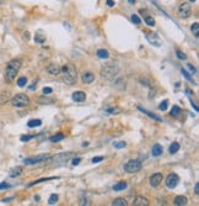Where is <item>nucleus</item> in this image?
Wrapping results in <instances>:
<instances>
[{
	"label": "nucleus",
	"mask_w": 199,
	"mask_h": 206,
	"mask_svg": "<svg viewBox=\"0 0 199 206\" xmlns=\"http://www.w3.org/2000/svg\"><path fill=\"white\" fill-rule=\"evenodd\" d=\"M60 74L63 81H65L67 84H74L77 79V73L76 68L73 64H65L60 68Z\"/></svg>",
	"instance_id": "nucleus-1"
},
{
	"label": "nucleus",
	"mask_w": 199,
	"mask_h": 206,
	"mask_svg": "<svg viewBox=\"0 0 199 206\" xmlns=\"http://www.w3.org/2000/svg\"><path fill=\"white\" fill-rule=\"evenodd\" d=\"M21 68V61H18V59H12L7 63L6 66V69H5V80L9 81V83H11V81L15 79L16 74L18 73Z\"/></svg>",
	"instance_id": "nucleus-2"
},
{
	"label": "nucleus",
	"mask_w": 199,
	"mask_h": 206,
	"mask_svg": "<svg viewBox=\"0 0 199 206\" xmlns=\"http://www.w3.org/2000/svg\"><path fill=\"white\" fill-rule=\"evenodd\" d=\"M118 72H119V68L117 64H114V63H107V64H105L102 67V69H101V77L107 80H111L118 74Z\"/></svg>",
	"instance_id": "nucleus-3"
},
{
	"label": "nucleus",
	"mask_w": 199,
	"mask_h": 206,
	"mask_svg": "<svg viewBox=\"0 0 199 206\" xmlns=\"http://www.w3.org/2000/svg\"><path fill=\"white\" fill-rule=\"evenodd\" d=\"M11 105L15 107H26L30 105V99L25 94H16L11 99Z\"/></svg>",
	"instance_id": "nucleus-4"
},
{
	"label": "nucleus",
	"mask_w": 199,
	"mask_h": 206,
	"mask_svg": "<svg viewBox=\"0 0 199 206\" xmlns=\"http://www.w3.org/2000/svg\"><path fill=\"white\" fill-rule=\"evenodd\" d=\"M141 169V163L137 161V159H130L128 163L124 166V172L127 173H137Z\"/></svg>",
	"instance_id": "nucleus-5"
},
{
	"label": "nucleus",
	"mask_w": 199,
	"mask_h": 206,
	"mask_svg": "<svg viewBox=\"0 0 199 206\" xmlns=\"http://www.w3.org/2000/svg\"><path fill=\"white\" fill-rule=\"evenodd\" d=\"M178 15L183 17V19H187V17L192 15V8L189 5V3H182L178 6Z\"/></svg>",
	"instance_id": "nucleus-6"
},
{
	"label": "nucleus",
	"mask_w": 199,
	"mask_h": 206,
	"mask_svg": "<svg viewBox=\"0 0 199 206\" xmlns=\"http://www.w3.org/2000/svg\"><path fill=\"white\" fill-rule=\"evenodd\" d=\"M178 183H179V178L177 174H168V177L166 178V186L168 188V189H175L176 186L178 185Z\"/></svg>",
	"instance_id": "nucleus-7"
},
{
	"label": "nucleus",
	"mask_w": 199,
	"mask_h": 206,
	"mask_svg": "<svg viewBox=\"0 0 199 206\" xmlns=\"http://www.w3.org/2000/svg\"><path fill=\"white\" fill-rule=\"evenodd\" d=\"M48 159V155L42 154V155H37V157H30V158H25L24 163L27 166H32V164H37V163H42Z\"/></svg>",
	"instance_id": "nucleus-8"
},
{
	"label": "nucleus",
	"mask_w": 199,
	"mask_h": 206,
	"mask_svg": "<svg viewBox=\"0 0 199 206\" xmlns=\"http://www.w3.org/2000/svg\"><path fill=\"white\" fill-rule=\"evenodd\" d=\"M150 185L151 186H154V188H156V186H159L160 185V183L162 181V174L161 173H155V174H152V175L150 177Z\"/></svg>",
	"instance_id": "nucleus-9"
},
{
	"label": "nucleus",
	"mask_w": 199,
	"mask_h": 206,
	"mask_svg": "<svg viewBox=\"0 0 199 206\" xmlns=\"http://www.w3.org/2000/svg\"><path fill=\"white\" fill-rule=\"evenodd\" d=\"M60 66L57 64V63H50V64L47 67V72L52 75H58L60 74Z\"/></svg>",
	"instance_id": "nucleus-10"
},
{
	"label": "nucleus",
	"mask_w": 199,
	"mask_h": 206,
	"mask_svg": "<svg viewBox=\"0 0 199 206\" xmlns=\"http://www.w3.org/2000/svg\"><path fill=\"white\" fill-rule=\"evenodd\" d=\"M133 205L134 206H147L149 205V200L145 199L144 196H137L133 201Z\"/></svg>",
	"instance_id": "nucleus-11"
},
{
	"label": "nucleus",
	"mask_w": 199,
	"mask_h": 206,
	"mask_svg": "<svg viewBox=\"0 0 199 206\" xmlns=\"http://www.w3.org/2000/svg\"><path fill=\"white\" fill-rule=\"evenodd\" d=\"M71 98L74 101H77V103H81V101H85L86 99V94L84 91H75V93H73Z\"/></svg>",
	"instance_id": "nucleus-12"
},
{
	"label": "nucleus",
	"mask_w": 199,
	"mask_h": 206,
	"mask_svg": "<svg viewBox=\"0 0 199 206\" xmlns=\"http://www.w3.org/2000/svg\"><path fill=\"white\" fill-rule=\"evenodd\" d=\"M81 79H82V81H84V83L90 84V83H92V81L95 80V74H94V73H91V72H86V73H84V74H82Z\"/></svg>",
	"instance_id": "nucleus-13"
},
{
	"label": "nucleus",
	"mask_w": 199,
	"mask_h": 206,
	"mask_svg": "<svg viewBox=\"0 0 199 206\" xmlns=\"http://www.w3.org/2000/svg\"><path fill=\"white\" fill-rule=\"evenodd\" d=\"M187 203H188V199L183 195H178V196H176V199H175V205H177V206H184V205H187Z\"/></svg>",
	"instance_id": "nucleus-14"
},
{
	"label": "nucleus",
	"mask_w": 199,
	"mask_h": 206,
	"mask_svg": "<svg viewBox=\"0 0 199 206\" xmlns=\"http://www.w3.org/2000/svg\"><path fill=\"white\" fill-rule=\"evenodd\" d=\"M151 152H152V155H154V157H159V155H161L162 154V147H161V144H159V143L154 144Z\"/></svg>",
	"instance_id": "nucleus-15"
},
{
	"label": "nucleus",
	"mask_w": 199,
	"mask_h": 206,
	"mask_svg": "<svg viewBox=\"0 0 199 206\" xmlns=\"http://www.w3.org/2000/svg\"><path fill=\"white\" fill-rule=\"evenodd\" d=\"M112 205L113 206H127V201L126 199H122V198H117V199H114L112 201Z\"/></svg>",
	"instance_id": "nucleus-16"
},
{
	"label": "nucleus",
	"mask_w": 199,
	"mask_h": 206,
	"mask_svg": "<svg viewBox=\"0 0 199 206\" xmlns=\"http://www.w3.org/2000/svg\"><path fill=\"white\" fill-rule=\"evenodd\" d=\"M127 186H128V185H127L126 181H119V183H117L115 185H113V190H114V191H121V190L126 189Z\"/></svg>",
	"instance_id": "nucleus-17"
},
{
	"label": "nucleus",
	"mask_w": 199,
	"mask_h": 206,
	"mask_svg": "<svg viewBox=\"0 0 199 206\" xmlns=\"http://www.w3.org/2000/svg\"><path fill=\"white\" fill-rule=\"evenodd\" d=\"M21 173H22V168L21 167H15V168H12L10 170V177L11 178H16V177L20 175Z\"/></svg>",
	"instance_id": "nucleus-18"
},
{
	"label": "nucleus",
	"mask_w": 199,
	"mask_h": 206,
	"mask_svg": "<svg viewBox=\"0 0 199 206\" xmlns=\"http://www.w3.org/2000/svg\"><path fill=\"white\" fill-rule=\"evenodd\" d=\"M96 54H97V57L101 59H107L109 57V53H108V51H106V49H98Z\"/></svg>",
	"instance_id": "nucleus-19"
},
{
	"label": "nucleus",
	"mask_w": 199,
	"mask_h": 206,
	"mask_svg": "<svg viewBox=\"0 0 199 206\" xmlns=\"http://www.w3.org/2000/svg\"><path fill=\"white\" fill-rule=\"evenodd\" d=\"M178 149H179V143H177V142H173V143L168 147V153H171V154L177 153Z\"/></svg>",
	"instance_id": "nucleus-20"
},
{
	"label": "nucleus",
	"mask_w": 199,
	"mask_h": 206,
	"mask_svg": "<svg viewBox=\"0 0 199 206\" xmlns=\"http://www.w3.org/2000/svg\"><path fill=\"white\" fill-rule=\"evenodd\" d=\"M42 125V121L41 120H30L27 122V126L30 127V129H33V127H38Z\"/></svg>",
	"instance_id": "nucleus-21"
},
{
	"label": "nucleus",
	"mask_w": 199,
	"mask_h": 206,
	"mask_svg": "<svg viewBox=\"0 0 199 206\" xmlns=\"http://www.w3.org/2000/svg\"><path fill=\"white\" fill-rule=\"evenodd\" d=\"M62 140H64V135L63 133H57V135H54V136H52V137H49V141L50 142H59V141H62Z\"/></svg>",
	"instance_id": "nucleus-22"
},
{
	"label": "nucleus",
	"mask_w": 199,
	"mask_h": 206,
	"mask_svg": "<svg viewBox=\"0 0 199 206\" xmlns=\"http://www.w3.org/2000/svg\"><path fill=\"white\" fill-rule=\"evenodd\" d=\"M179 114H181V107L177 106V105H175L171 110V116H178Z\"/></svg>",
	"instance_id": "nucleus-23"
},
{
	"label": "nucleus",
	"mask_w": 199,
	"mask_h": 206,
	"mask_svg": "<svg viewBox=\"0 0 199 206\" xmlns=\"http://www.w3.org/2000/svg\"><path fill=\"white\" fill-rule=\"evenodd\" d=\"M192 32H193V35L196 36V37L199 36V24L198 22H194V24L192 25Z\"/></svg>",
	"instance_id": "nucleus-24"
},
{
	"label": "nucleus",
	"mask_w": 199,
	"mask_h": 206,
	"mask_svg": "<svg viewBox=\"0 0 199 206\" xmlns=\"http://www.w3.org/2000/svg\"><path fill=\"white\" fill-rule=\"evenodd\" d=\"M139 110H141L143 112H145V114H147L150 117H152V118H155V120H157V121H161V118L159 117V116H156V115H154L152 112H150V111H147V110H145V109H143V107H139Z\"/></svg>",
	"instance_id": "nucleus-25"
},
{
	"label": "nucleus",
	"mask_w": 199,
	"mask_h": 206,
	"mask_svg": "<svg viewBox=\"0 0 199 206\" xmlns=\"http://www.w3.org/2000/svg\"><path fill=\"white\" fill-rule=\"evenodd\" d=\"M35 41L37 43H44V41H46V37L43 35H41V34H37L35 36Z\"/></svg>",
	"instance_id": "nucleus-26"
},
{
	"label": "nucleus",
	"mask_w": 199,
	"mask_h": 206,
	"mask_svg": "<svg viewBox=\"0 0 199 206\" xmlns=\"http://www.w3.org/2000/svg\"><path fill=\"white\" fill-rule=\"evenodd\" d=\"M27 84V78L26 77H21V78H18V80H17V85L18 86H25Z\"/></svg>",
	"instance_id": "nucleus-27"
},
{
	"label": "nucleus",
	"mask_w": 199,
	"mask_h": 206,
	"mask_svg": "<svg viewBox=\"0 0 199 206\" xmlns=\"http://www.w3.org/2000/svg\"><path fill=\"white\" fill-rule=\"evenodd\" d=\"M50 179H54V178H42V179H39V180H35V181H32L31 184H29V188L33 186V185H36V184H39V183L46 181V180H50Z\"/></svg>",
	"instance_id": "nucleus-28"
},
{
	"label": "nucleus",
	"mask_w": 199,
	"mask_h": 206,
	"mask_svg": "<svg viewBox=\"0 0 199 206\" xmlns=\"http://www.w3.org/2000/svg\"><path fill=\"white\" fill-rule=\"evenodd\" d=\"M58 201V195L57 194H52L50 195V198H49V200H48V203L50 204V205H54L55 203Z\"/></svg>",
	"instance_id": "nucleus-29"
},
{
	"label": "nucleus",
	"mask_w": 199,
	"mask_h": 206,
	"mask_svg": "<svg viewBox=\"0 0 199 206\" xmlns=\"http://www.w3.org/2000/svg\"><path fill=\"white\" fill-rule=\"evenodd\" d=\"M167 106H168V100H164V101L160 104L159 109L161 110V111H165V110H167Z\"/></svg>",
	"instance_id": "nucleus-30"
},
{
	"label": "nucleus",
	"mask_w": 199,
	"mask_h": 206,
	"mask_svg": "<svg viewBox=\"0 0 199 206\" xmlns=\"http://www.w3.org/2000/svg\"><path fill=\"white\" fill-rule=\"evenodd\" d=\"M145 22L149 26H155V20H154V17H151V16H146L145 17Z\"/></svg>",
	"instance_id": "nucleus-31"
},
{
	"label": "nucleus",
	"mask_w": 199,
	"mask_h": 206,
	"mask_svg": "<svg viewBox=\"0 0 199 206\" xmlns=\"http://www.w3.org/2000/svg\"><path fill=\"white\" fill-rule=\"evenodd\" d=\"M38 101L42 103V104H52V103H54V100L53 99H48V98H39Z\"/></svg>",
	"instance_id": "nucleus-32"
},
{
	"label": "nucleus",
	"mask_w": 199,
	"mask_h": 206,
	"mask_svg": "<svg viewBox=\"0 0 199 206\" xmlns=\"http://www.w3.org/2000/svg\"><path fill=\"white\" fill-rule=\"evenodd\" d=\"M114 146V148H118V149H121V148H124L127 146L126 142H115V143H113Z\"/></svg>",
	"instance_id": "nucleus-33"
},
{
	"label": "nucleus",
	"mask_w": 199,
	"mask_h": 206,
	"mask_svg": "<svg viewBox=\"0 0 199 206\" xmlns=\"http://www.w3.org/2000/svg\"><path fill=\"white\" fill-rule=\"evenodd\" d=\"M132 21L134 22V24H137V25H139V24L141 22V20L139 19V16L135 15V14H134V15H132Z\"/></svg>",
	"instance_id": "nucleus-34"
},
{
	"label": "nucleus",
	"mask_w": 199,
	"mask_h": 206,
	"mask_svg": "<svg viewBox=\"0 0 199 206\" xmlns=\"http://www.w3.org/2000/svg\"><path fill=\"white\" fill-rule=\"evenodd\" d=\"M35 136H29V135H24V136H21L20 137V140L22 141V142H27V141H30V140H32Z\"/></svg>",
	"instance_id": "nucleus-35"
},
{
	"label": "nucleus",
	"mask_w": 199,
	"mask_h": 206,
	"mask_svg": "<svg viewBox=\"0 0 199 206\" xmlns=\"http://www.w3.org/2000/svg\"><path fill=\"white\" fill-rule=\"evenodd\" d=\"M176 54H177V57H178L179 59H186V58H187L186 54H184L182 51H179V49H177V51H176Z\"/></svg>",
	"instance_id": "nucleus-36"
},
{
	"label": "nucleus",
	"mask_w": 199,
	"mask_h": 206,
	"mask_svg": "<svg viewBox=\"0 0 199 206\" xmlns=\"http://www.w3.org/2000/svg\"><path fill=\"white\" fill-rule=\"evenodd\" d=\"M182 73H183V74H184V77H186V78H187V79H188V80H191V81H192V83H194V80H193V78H192L191 75H189V73H188L187 70H184V69H182Z\"/></svg>",
	"instance_id": "nucleus-37"
},
{
	"label": "nucleus",
	"mask_w": 199,
	"mask_h": 206,
	"mask_svg": "<svg viewBox=\"0 0 199 206\" xmlns=\"http://www.w3.org/2000/svg\"><path fill=\"white\" fill-rule=\"evenodd\" d=\"M103 161V157H94L92 158V163H98V162H102Z\"/></svg>",
	"instance_id": "nucleus-38"
},
{
	"label": "nucleus",
	"mask_w": 199,
	"mask_h": 206,
	"mask_svg": "<svg viewBox=\"0 0 199 206\" xmlns=\"http://www.w3.org/2000/svg\"><path fill=\"white\" fill-rule=\"evenodd\" d=\"M52 91H53L52 88H48V86H47V88H43V94L44 95H48V94L52 93Z\"/></svg>",
	"instance_id": "nucleus-39"
},
{
	"label": "nucleus",
	"mask_w": 199,
	"mask_h": 206,
	"mask_svg": "<svg viewBox=\"0 0 199 206\" xmlns=\"http://www.w3.org/2000/svg\"><path fill=\"white\" fill-rule=\"evenodd\" d=\"M9 188H10V185L6 184V183H1V184H0V190L1 189H9Z\"/></svg>",
	"instance_id": "nucleus-40"
},
{
	"label": "nucleus",
	"mask_w": 199,
	"mask_h": 206,
	"mask_svg": "<svg viewBox=\"0 0 199 206\" xmlns=\"http://www.w3.org/2000/svg\"><path fill=\"white\" fill-rule=\"evenodd\" d=\"M80 162H81V158H74L73 159V166H77Z\"/></svg>",
	"instance_id": "nucleus-41"
},
{
	"label": "nucleus",
	"mask_w": 199,
	"mask_h": 206,
	"mask_svg": "<svg viewBox=\"0 0 199 206\" xmlns=\"http://www.w3.org/2000/svg\"><path fill=\"white\" fill-rule=\"evenodd\" d=\"M187 67H188V69L191 70L192 73H196V68H194V67H193L192 64H187Z\"/></svg>",
	"instance_id": "nucleus-42"
},
{
	"label": "nucleus",
	"mask_w": 199,
	"mask_h": 206,
	"mask_svg": "<svg viewBox=\"0 0 199 206\" xmlns=\"http://www.w3.org/2000/svg\"><path fill=\"white\" fill-rule=\"evenodd\" d=\"M194 193H196L197 195L199 194V183H197L196 186H194Z\"/></svg>",
	"instance_id": "nucleus-43"
},
{
	"label": "nucleus",
	"mask_w": 199,
	"mask_h": 206,
	"mask_svg": "<svg viewBox=\"0 0 199 206\" xmlns=\"http://www.w3.org/2000/svg\"><path fill=\"white\" fill-rule=\"evenodd\" d=\"M107 5L111 6V8L114 6V1H113V0H107Z\"/></svg>",
	"instance_id": "nucleus-44"
},
{
	"label": "nucleus",
	"mask_w": 199,
	"mask_h": 206,
	"mask_svg": "<svg viewBox=\"0 0 199 206\" xmlns=\"http://www.w3.org/2000/svg\"><path fill=\"white\" fill-rule=\"evenodd\" d=\"M36 86H37V84H36V83H33L32 85H30V89H31V90H33V89H36Z\"/></svg>",
	"instance_id": "nucleus-45"
},
{
	"label": "nucleus",
	"mask_w": 199,
	"mask_h": 206,
	"mask_svg": "<svg viewBox=\"0 0 199 206\" xmlns=\"http://www.w3.org/2000/svg\"><path fill=\"white\" fill-rule=\"evenodd\" d=\"M87 146H89V142H84L82 143V147H87Z\"/></svg>",
	"instance_id": "nucleus-46"
},
{
	"label": "nucleus",
	"mask_w": 199,
	"mask_h": 206,
	"mask_svg": "<svg viewBox=\"0 0 199 206\" xmlns=\"http://www.w3.org/2000/svg\"><path fill=\"white\" fill-rule=\"evenodd\" d=\"M128 1L130 3V4H134V3H135V0H128Z\"/></svg>",
	"instance_id": "nucleus-47"
},
{
	"label": "nucleus",
	"mask_w": 199,
	"mask_h": 206,
	"mask_svg": "<svg viewBox=\"0 0 199 206\" xmlns=\"http://www.w3.org/2000/svg\"><path fill=\"white\" fill-rule=\"evenodd\" d=\"M189 1H192V3H194V1H196V0H189Z\"/></svg>",
	"instance_id": "nucleus-48"
},
{
	"label": "nucleus",
	"mask_w": 199,
	"mask_h": 206,
	"mask_svg": "<svg viewBox=\"0 0 199 206\" xmlns=\"http://www.w3.org/2000/svg\"><path fill=\"white\" fill-rule=\"evenodd\" d=\"M3 1H4V0H0V3H3Z\"/></svg>",
	"instance_id": "nucleus-49"
}]
</instances>
